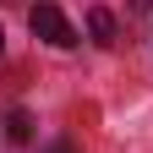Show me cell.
<instances>
[{"mask_svg": "<svg viewBox=\"0 0 153 153\" xmlns=\"http://www.w3.org/2000/svg\"><path fill=\"white\" fill-rule=\"evenodd\" d=\"M27 27H33V38H44V44H55V49H76V27L66 22L60 6H49V0H38V6L27 11Z\"/></svg>", "mask_w": 153, "mask_h": 153, "instance_id": "obj_1", "label": "cell"}, {"mask_svg": "<svg viewBox=\"0 0 153 153\" xmlns=\"http://www.w3.org/2000/svg\"><path fill=\"white\" fill-rule=\"evenodd\" d=\"M44 153H76V148H71V142H49Z\"/></svg>", "mask_w": 153, "mask_h": 153, "instance_id": "obj_4", "label": "cell"}, {"mask_svg": "<svg viewBox=\"0 0 153 153\" xmlns=\"http://www.w3.org/2000/svg\"><path fill=\"white\" fill-rule=\"evenodd\" d=\"M0 55H6V27H0Z\"/></svg>", "mask_w": 153, "mask_h": 153, "instance_id": "obj_5", "label": "cell"}, {"mask_svg": "<svg viewBox=\"0 0 153 153\" xmlns=\"http://www.w3.org/2000/svg\"><path fill=\"white\" fill-rule=\"evenodd\" d=\"M88 33H93L99 49H109V44H115V16H109L104 6H93V11H88Z\"/></svg>", "mask_w": 153, "mask_h": 153, "instance_id": "obj_2", "label": "cell"}, {"mask_svg": "<svg viewBox=\"0 0 153 153\" xmlns=\"http://www.w3.org/2000/svg\"><path fill=\"white\" fill-rule=\"evenodd\" d=\"M6 137H11V142H33V115H27V109H11V115H6Z\"/></svg>", "mask_w": 153, "mask_h": 153, "instance_id": "obj_3", "label": "cell"}]
</instances>
